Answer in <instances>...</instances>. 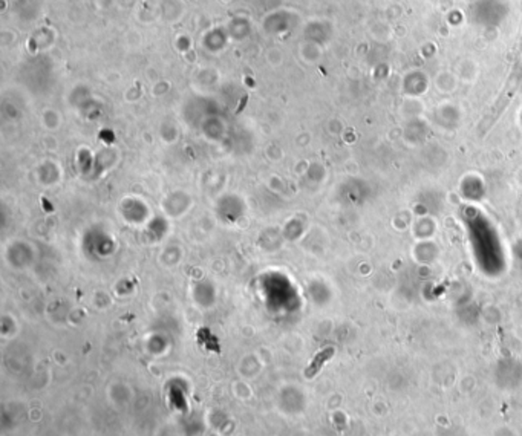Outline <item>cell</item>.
Wrapping results in <instances>:
<instances>
[{
	"mask_svg": "<svg viewBox=\"0 0 522 436\" xmlns=\"http://www.w3.org/2000/svg\"><path fill=\"white\" fill-rule=\"evenodd\" d=\"M332 355H334V349H332V348H325L323 351H320L317 355L314 357V360L311 361V364L305 370V377L306 378H312V377L317 375V373L320 372V369H322V366L329 360Z\"/></svg>",
	"mask_w": 522,
	"mask_h": 436,
	"instance_id": "6da1fadb",
	"label": "cell"
}]
</instances>
